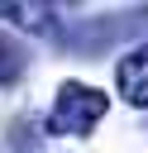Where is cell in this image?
<instances>
[{
	"instance_id": "cell-1",
	"label": "cell",
	"mask_w": 148,
	"mask_h": 153,
	"mask_svg": "<svg viewBox=\"0 0 148 153\" xmlns=\"http://www.w3.org/2000/svg\"><path fill=\"white\" fill-rule=\"evenodd\" d=\"M105 91L86 86V81H62L57 86V100H53V115H48V129L53 134H67V139H86L100 115H105Z\"/></svg>"
},
{
	"instance_id": "cell-3",
	"label": "cell",
	"mask_w": 148,
	"mask_h": 153,
	"mask_svg": "<svg viewBox=\"0 0 148 153\" xmlns=\"http://www.w3.org/2000/svg\"><path fill=\"white\" fill-rule=\"evenodd\" d=\"M0 19H14V24H24L38 38H48L57 29V10L53 5H0Z\"/></svg>"
},
{
	"instance_id": "cell-4",
	"label": "cell",
	"mask_w": 148,
	"mask_h": 153,
	"mask_svg": "<svg viewBox=\"0 0 148 153\" xmlns=\"http://www.w3.org/2000/svg\"><path fill=\"white\" fill-rule=\"evenodd\" d=\"M24 76V48L10 38V33H0V86H10V81H19Z\"/></svg>"
},
{
	"instance_id": "cell-2",
	"label": "cell",
	"mask_w": 148,
	"mask_h": 153,
	"mask_svg": "<svg viewBox=\"0 0 148 153\" xmlns=\"http://www.w3.org/2000/svg\"><path fill=\"white\" fill-rule=\"evenodd\" d=\"M115 81H119V96H124L129 105L148 110V43H143V48H134L129 57H119Z\"/></svg>"
}]
</instances>
